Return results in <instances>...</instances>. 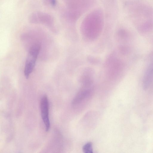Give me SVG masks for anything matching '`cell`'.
I'll list each match as a JSON object with an SVG mask.
<instances>
[{
	"label": "cell",
	"mask_w": 153,
	"mask_h": 153,
	"mask_svg": "<svg viewBox=\"0 0 153 153\" xmlns=\"http://www.w3.org/2000/svg\"><path fill=\"white\" fill-rule=\"evenodd\" d=\"M82 151L85 153H92L93 152L92 144L89 142L85 144L82 147Z\"/></svg>",
	"instance_id": "obj_6"
},
{
	"label": "cell",
	"mask_w": 153,
	"mask_h": 153,
	"mask_svg": "<svg viewBox=\"0 0 153 153\" xmlns=\"http://www.w3.org/2000/svg\"><path fill=\"white\" fill-rule=\"evenodd\" d=\"M40 48V45L36 44L31 46L29 49L24 70V75L26 79L29 77L35 66Z\"/></svg>",
	"instance_id": "obj_1"
},
{
	"label": "cell",
	"mask_w": 153,
	"mask_h": 153,
	"mask_svg": "<svg viewBox=\"0 0 153 153\" xmlns=\"http://www.w3.org/2000/svg\"><path fill=\"white\" fill-rule=\"evenodd\" d=\"M92 90L87 86H84L78 92L72 100L73 107L77 108L84 104L91 97Z\"/></svg>",
	"instance_id": "obj_3"
},
{
	"label": "cell",
	"mask_w": 153,
	"mask_h": 153,
	"mask_svg": "<svg viewBox=\"0 0 153 153\" xmlns=\"http://www.w3.org/2000/svg\"><path fill=\"white\" fill-rule=\"evenodd\" d=\"M153 80V61L150 65L144 74L143 87L146 90L149 87Z\"/></svg>",
	"instance_id": "obj_5"
},
{
	"label": "cell",
	"mask_w": 153,
	"mask_h": 153,
	"mask_svg": "<svg viewBox=\"0 0 153 153\" xmlns=\"http://www.w3.org/2000/svg\"><path fill=\"white\" fill-rule=\"evenodd\" d=\"M41 114L42 119L44 123L46 131H48L50 127L49 118V103L46 95L43 96L40 101Z\"/></svg>",
	"instance_id": "obj_4"
},
{
	"label": "cell",
	"mask_w": 153,
	"mask_h": 153,
	"mask_svg": "<svg viewBox=\"0 0 153 153\" xmlns=\"http://www.w3.org/2000/svg\"><path fill=\"white\" fill-rule=\"evenodd\" d=\"M29 20L31 23L41 24L50 27L53 26L54 24V20L51 15L40 11L32 13L29 16Z\"/></svg>",
	"instance_id": "obj_2"
}]
</instances>
